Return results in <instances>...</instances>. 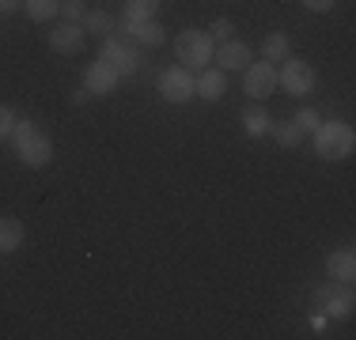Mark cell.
I'll return each instance as SVG.
<instances>
[{
  "label": "cell",
  "mask_w": 356,
  "mask_h": 340,
  "mask_svg": "<svg viewBox=\"0 0 356 340\" xmlns=\"http://www.w3.org/2000/svg\"><path fill=\"white\" fill-rule=\"evenodd\" d=\"M12 140H15V155H19L23 167L38 170L54 159V140L38 129L31 117H15V129H12Z\"/></svg>",
  "instance_id": "obj_1"
},
{
  "label": "cell",
  "mask_w": 356,
  "mask_h": 340,
  "mask_svg": "<svg viewBox=\"0 0 356 340\" xmlns=\"http://www.w3.org/2000/svg\"><path fill=\"white\" fill-rule=\"evenodd\" d=\"M356 148V133L349 121H326L315 129V151L322 159H349Z\"/></svg>",
  "instance_id": "obj_2"
},
{
  "label": "cell",
  "mask_w": 356,
  "mask_h": 340,
  "mask_svg": "<svg viewBox=\"0 0 356 340\" xmlns=\"http://www.w3.org/2000/svg\"><path fill=\"white\" fill-rule=\"evenodd\" d=\"M175 57L182 61V68H209V61H213V38L205 31H182L175 42Z\"/></svg>",
  "instance_id": "obj_3"
},
{
  "label": "cell",
  "mask_w": 356,
  "mask_h": 340,
  "mask_svg": "<svg viewBox=\"0 0 356 340\" xmlns=\"http://www.w3.org/2000/svg\"><path fill=\"white\" fill-rule=\"evenodd\" d=\"M243 83H247V95L254 102H261V99H269L281 83H277V68L273 61H250L247 68H243Z\"/></svg>",
  "instance_id": "obj_4"
},
{
  "label": "cell",
  "mask_w": 356,
  "mask_h": 340,
  "mask_svg": "<svg viewBox=\"0 0 356 340\" xmlns=\"http://www.w3.org/2000/svg\"><path fill=\"white\" fill-rule=\"evenodd\" d=\"M277 83H281L288 95L303 99V95L315 91V68H311L307 61H288L281 72H277Z\"/></svg>",
  "instance_id": "obj_5"
},
{
  "label": "cell",
  "mask_w": 356,
  "mask_h": 340,
  "mask_svg": "<svg viewBox=\"0 0 356 340\" xmlns=\"http://www.w3.org/2000/svg\"><path fill=\"white\" fill-rule=\"evenodd\" d=\"M193 76H190V68H182V65H175V68H167L163 76H159V95H163L167 102H190L193 99Z\"/></svg>",
  "instance_id": "obj_6"
},
{
  "label": "cell",
  "mask_w": 356,
  "mask_h": 340,
  "mask_svg": "<svg viewBox=\"0 0 356 340\" xmlns=\"http://www.w3.org/2000/svg\"><path fill=\"white\" fill-rule=\"evenodd\" d=\"M99 57H103V61H110L122 76H133V72L140 68V49L129 46V42H122V38H106V42H103V53H99Z\"/></svg>",
  "instance_id": "obj_7"
},
{
  "label": "cell",
  "mask_w": 356,
  "mask_h": 340,
  "mask_svg": "<svg viewBox=\"0 0 356 340\" xmlns=\"http://www.w3.org/2000/svg\"><path fill=\"white\" fill-rule=\"evenodd\" d=\"M83 46H88V31L80 23H61V27L49 31V49L54 53L72 57V53H83Z\"/></svg>",
  "instance_id": "obj_8"
},
{
  "label": "cell",
  "mask_w": 356,
  "mask_h": 340,
  "mask_svg": "<svg viewBox=\"0 0 356 340\" xmlns=\"http://www.w3.org/2000/svg\"><path fill=\"white\" fill-rule=\"evenodd\" d=\"M118 80H122V72L99 57V61L88 68V76H83V91H91V95H110V91L118 87Z\"/></svg>",
  "instance_id": "obj_9"
},
{
  "label": "cell",
  "mask_w": 356,
  "mask_h": 340,
  "mask_svg": "<svg viewBox=\"0 0 356 340\" xmlns=\"http://www.w3.org/2000/svg\"><path fill=\"white\" fill-rule=\"evenodd\" d=\"M213 57H216V61H220V68H224V72H243V68L250 65V49L243 46V42H235V38L220 42Z\"/></svg>",
  "instance_id": "obj_10"
},
{
  "label": "cell",
  "mask_w": 356,
  "mask_h": 340,
  "mask_svg": "<svg viewBox=\"0 0 356 340\" xmlns=\"http://www.w3.org/2000/svg\"><path fill=\"white\" fill-rule=\"evenodd\" d=\"M227 91V80H224V68H201V80L193 83V95H201L205 102H220Z\"/></svg>",
  "instance_id": "obj_11"
},
{
  "label": "cell",
  "mask_w": 356,
  "mask_h": 340,
  "mask_svg": "<svg viewBox=\"0 0 356 340\" xmlns=\"http://www.w3.org/2000/svg\"><path fill=\"white\" fill-rule=\"evenodd\" d=\"M125 31H129V38L137 46H163L167 42V34L156 19H125Z\"/></svg>",
  "instance_id": "obj_12"
},
{
  "label": "cell",
  "mask_w": 356,
  "mask_h": 340,
  "mask_svg": "<svg viewBox=\"0 0 356 340\" xmlns=\"http://www.w3.org/2000/svg\"><path fill=\"white\" fill-rule=\"evenodd\" d=\"M326 269H330V276H334V280L353 284V276H356V253H353V246L330 253V257H326Z\"/></svg>",
  "instance_id": "obj_13"
},
{
  "label": "cell",
  "mask_w": 356,
  "mask_h": 340,
  "mask_svg": "<svg viewBox=\"0 0 356 340\" xmlns=\"http://www.w3.org/2000/svg\"><path fill=\"white\" fill-rule=\"evenodd\" d=\"M23 242H27V227H23V219H15V216L0 219V253L19 250Z\"/></svg>",
  "instance_id": "obj_14"
},
{
  "label": "cell",
  "mask_w": 356,
  "mask_h": 340,
  "mask_svg": "<svg viewBox=\"0 0 356 340\" xmlns=\"http://www.w3.org/2000/svg\"><path fill=\"white\" fill-rule=\"evenodd\" d=\"M243 129H247V136H266L273 129V117L261 106H250V110H243Z\"/></svg>",
  "instance_id": "obj_15"
},
{
  "label": "cell",
  "mask_w": 356,
  "mask_h": 340,
  "mask_svg": "<svg viewBox=\"0 0 356 340\" xmlns=\"http://www.w3.org/2000/svg\"><path fill=\"white\" fill-rule=\"evenodd\" d=\"M326 314L334 321H345V318H353V291H330V299H326Z\"/></svg>",
  "instance_id": "obj_16"
},
{
  "label": "cell",
  "mask_w": 356,
  "mask_h": 340,
  "mask_svg": "<svg viewBox=\"0 0 356 340\" xmlns=\"http://www.w3.org/2000/svg\"><path fill=\"white\" fill-rule=\"evenodd\" d=\"M80 27L91 31V34H110V31H114V15H110V12H99V8H95V12H83Z\"/></svg>",
  "instance_id": "obj_17"
},
{
  "label": "cell",
  "mask_w": 356,
  "mask_h": 340,
  "mask_svg": "<svg viewBox=\"0 0 356 340\" xmlns=\"http://www.w3.org/2000/svg\"><path fill=\"white\" fill-rule=\"evenodd\" d=\"M261 57H266V61H288V38L281 31H273L261 42Z\"/></svg>",
  "instance_id": "obj_18"
},
{
  "label": "cell",
  "mask_w": 356,
  "mask_h": 340,
  "mask_svg": "<svg viewBox=\"0 0 356 340\" xmlns=\"http://www.w3.org/2000/svg\"><path fill=\"white\" fill-rule=\"evenodd\" d=\"M57 4H61V0H23V8H27V15L35 23H49V19H54Z\"/></svg>",
  "instance_id": "obj_19"
},
{
  "label": "cell",
  "mask_w": 356,
  "mask_h": 340,
  "mask_svg": "<svg viewBox=\"0 0 356 340\" xmlns=\"http://www.w3.org/2000/svg\"><path fill=\"white\" fill-rule=\"evenodd\" d=\"M277 136V144H281V148H296V144H303V129L296 121H288V125H273V129H269Z\"/></svg>",
  "instance_id": "obj_20"
},
{
  "label": "cell",
  "mask_w": 356,
  "mask_h": 340,
  "mask_svg": "<svg viewBox=\"0 0 356 340\" xmlns=\"http://www.w3.org/2000/svg\"><path fill=\"white\" fill-rule=\"evenodd\" d=\"M159 0H129L125 4V19H156Z\"/></svg>",
  "instance_id": "obj_21"
},
{
  "label": "cell",
  "mask_w": 356,
  "mask_h": 340,
  "mask_svg": "<svg viewBox=\"0 0 356 340\" xmlns=\"http://www.w3.org/2000/svg\"><path fill=\"white\" fill-rule=\"evenodd\" d=\"M57 12L65 15V23H80L88 8H83V0H61V4H57Z\"/></svg>",
  "instance_id": "obj_22"
},
{
  "label": "cell",
  "mask_w": 356,
  "mask_h": 340,
  "mask_svg": "<svg viewBox=\"0 0 356 340\" xmlns=\"http://www.w3.org/2000/svg\"><path fill=\"white\" fill-rule=\"evenodd\" d=\"M292 121L300 125L303 133H315V129H318V110H311V106H307V110H300V114H296Z\"/></svg>",
  "instance_id": "obj_23"
},
{
  "label": "cell",
  "mask_w": 356,
  "mask_h": 340,
  "mask_svg": "<svg viewBox=\"0 0 356 340\" xmlns=\"http://www.w3.org/2000/svg\"><path fill=\"white\" fill-rule=\"evenodd\" d=\"M232 31H235V23L227 19V15H220V19L213 23V34H209V38H213V42H227V38H232Z\"/></svg>",
  "instance_id": "obj_24"
},
{
  "label": "cell",
  "mask_w": 356,
  "mask_h": 340,
  "mask_svg": "<svg viewBox=\"0 0 356 340\" xmlns=\"http://www.w3.org/2000/svg\"><path fill=\"white\" fill-rule=\"evenodd\" d=\"M12 129H15V110L12 106H0V140L12 136Z\"/></svg>",
  "instance_id": "obj_25"
},
{
  "label": "cell",
  "mask_w": 356,
  "mask_h": 340,
  "mask_svg": "<svg viewBox=\"0 0 356 340\" xmlns=\"http://www.w3.org/2000/svg\"><path fill=\"white\" fill-rule=\"evenodd\" d=\"M334 4H337V0H303V8H307V12H334Z\"/></svg>",
  "instance_id": "obj_26"
},
{
  "label": "cell",
  "mask_w": 356,
  "mask_h": 340,
  "mask_svg": "<svg viewBox=\"0 0 356 340\" xmlns=\"http://www.w3.org/2000/svg\"><path fill=\"white\" fill-rule=\"evenodd\" d=\"M19 8H23V0H0V15H12Z\"/></svg>",
  "instance_id": "obj_27"
}]
</instances>
